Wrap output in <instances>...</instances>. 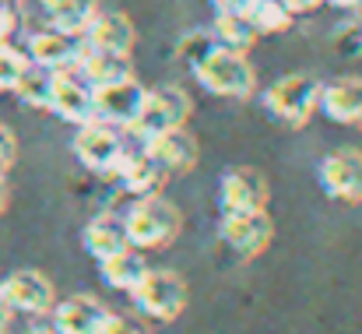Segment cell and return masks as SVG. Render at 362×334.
I'll return each instance as SVG.
<instances>
[{
    "label": "cell",
    "mask_w": 362,
    "mask_h": 334,
    "mask_svg": "<svg viewBox=\"0 0 362 334\" xmlns=\"http://www.w3.org/2000/svg\"><path fill=\"white\" fill-rule=\"evenodd\" d=\"M123 219H127V236H130V246L134 250H165L183 232L180 208L173 201H165L162 194L141 197Z\"/></svg>",
    "instance_id": "6da1fadb"
},
{
    "label": "cell",
    "mask_w": 362,
    "mask_h": 334,
    "mask_svg": "<svg viewBox=\"0 0 362 334\" xmlns=\"http://www.w3.org/2000/svg\"><path fill=\"white\" fill-rule=\"evenodd\" d=\"M197 81L204 85V92L222 96V99H250L257 88V74L246 60V53L215 46L197 67H194Z\"/></svg>",
    "instance_id": "7a4b0ae2"
},
{
    "label": "cell",
    "mask_w": 362,
    "mask_h": 334,
    "mask_svg": "<svg viewBox=\"0 0 362 334\" xmlns=\"http://www.w3.org/2000/svg\"><path fill=\"white\" fill-rule=\"evenodd\" d=\"M74 155L78 162L95 173V176H117L123 159L130 155V144L120 134V127L106 123V120H88L78 127L74 134Z\"/></svg>",
    "instance_id": "3957f363"
},
{
    "label": "cell",
    "mask_w": 362,
    "mask_h": 334,
    "mask_svg": "<svg viewBox=\"0 0 362 334\" xmlns=\"http://www.w3.org/2000/svg\"><path fill=\"white\" fill-rule=\"evenodd\" d=\"M134 306L141 317L155 321V324H173L183 310H187V282L176 271H155L148 267V275L137 282V289L130 292Z\"/></svg>",
    "instance_id": "277c9868"
},
{
    "label": "cell",
    "mask_w": 362,
    "mask_h": 334,
    "mask_svg": "<svg viewBox=\"0 0 362 334\" xmlns=\"http://www.w3.org/2000/svg\"><path fill=\"white\" fill-rule=\"evenodd\" d=\"M190 113H194V103H190V96H187L183 88L162 85V88L144 92L141 113H137V120H134L127 130H130L141 144H148L151 137H158V134H165V130H173V127H187Z\"/></svg>",
    "instance_id": "5b68a950"
},
{
    "label": "cell",
    "mask_w": 362,
    "mask_h": 334,
    "mask_svg": "<svg viewBox=\"0 0 362 334\" xmlns=\"http://www.w3.org/2000/svg\"><path fill=\"white\" fill-rule=\"evenodd\" d=\"M264 110L285 127H306L320 110V81L313 74H285L264 92Z\"/></svg>",
    "instance_id": "8992f818"
},
{
    "label": "cell",
    "mask_w": 362,
    "mask_h": 334,
    "mask_svg": "<svg viewBox=\"0 0 362 334\" xmlns=\"http://www.w3.org/2000/svg\"><path fill=\"white\" fill-rule=\"evenodd\" d=\"M320 187L331 201L338 205H362V151L359 148H334L324 155L320 169Z\"/></svg>",
    "instance_id": "52a82bcc"
},
{
    "label": "cell",
    "mask_w": 362,
    "mask_h": 334,
    "mask_svg": "<svg viewBox=\"0 0 362 334\" xmlns=\"http://www.w3.org/2000/svg\"><path fill=\"white\" fill-rule=\"evenodd\" d=\"M218 232H222V243L236 257L253 260V257H260L271 246L274 222H271L267 208H260V212H233V215H222V229Z\"/></svg>",
    "instance_id": "ba28073f"
},
{
    "label": "cell",
    "mask_w": 362,
    "mask_h": 334,
    "mask_svg": "<svg viewBox=\"0 0 362 334\" xmlns=\"http://www.w3.org/2000/svg\"><path fill=\"white\" fill-rule=\"evenodd\" d=\"M0 285H4V296H7L11 313L42 317V313H49L53 303H57V289H53V282H49L42 271H32V267L7 275V282H0Z\"/></svg>",
    "instance_id": "9c48e42d"
},
{
    "label": "cell",
    "mask_w": 362,
    "mask_h": 334,
    "mask_svg": "<svg viewBox=\"0 0 362 334\" xmlns=\"http://www.w3.org/2000/svg\"><path fill=\"white\" fill-rule=\"evenodd\" d=\"M267 180L260 169H250V166H240V169H229L218 183V205H222V215H233V212H260L267 208Z\"/></svg>",
    "instance_id": "30bf717a"
},
{
    "label": "cell",
    "mask_w": 362,
    "mask_h": 334,
    "mask_svg": "<svg viewBox=\"0 0 362 334\" xmlns=\"http://www.w3.org/2000/svg\"><path fill=\"white\" fill-rule=\"evenodd\" d=\"M85 35H71V32H60V28H46V32H35L28 39V60L39 64V67H49V71H74L85 57Z\"/></svg>",
    "instance_id": "8fae6325"
},
{
    "label": "cell",
    "mask_w": 362,
    "mask_h": 334,
    "mask_svg": "<svg viewBox=\"0 0 362 334\" xmlns=\"http://www.w3.org/2000/svg\"><path fill=\"white\" fill-rule=\"evenodd\" d=\"M49 110L60 120H67L71 127H81V123L95 120V88L78 71H57Z\"/></svg>",
    "instance_id": "7c38bea8"
},
{
    "label": "cell",
    "mask_w": 362,
    "mask_h": 334,
    "mask_svg": "<svg viewBox=\"0 0 362 334\" xmlns=\"http://www.w3.org/2000/svg\"><path fill=\"white\" fill-rule=\"evenodd\" d=\"M144 85L130 78L123 81H113V85H103L95 88V120H106L113 127H130L141 113V103H144Z\"/></svg>",
    "instance_id": "4fadbf2b"
},
{
    "label": "cell",
    "mask_w": 362,
    "mask_h": 334,
    "mask_svg": "<svg viewBox=\"0 0 362 334\" xmlns=\"http://www.w3.org/2000/svg\"><path fill=\"white\" fill-rule=\"evenodd\" d=\"M49 313H53L57 334H103V324L110 317V310L95 296H88V292L67 296V299L53 303Z\"/></svg>",
    "instance_id": "5bb4252c"
},
{
    "label": "cell",
    "mask_w": 362,
    "mask_h": 334,
    "mask_svg": "<svg viewBox=\"0 0 362 334\" xmlns=\"http://www.w3.org/2000/svg\"><path fill=\"white\" fill-rule=\"evenodd\" d=\"M117 176H120V187L130 194V197H155V194H162V187H165V180H169V169L144 148V151H130L127 159H123V166L117 169Z\"/></svg>",
    "instance_id": "9a60e30c"
},
{
    "label": "cell",
    "mask_w": 362,
    "mask_h": 334,
    "mask_svg": "<svg viewBox=\"0 0 362 334\" xmlns=\"http://www.w3.org/2000/svg\"><path fill=\"white\" fill-rule=\"evenodd\" d=\"M134 42H137L134 21L127 14H120V11H99L92 18V25L85 28V46L88 50H106V53L130 57L134 53Z\"/></svg>",
    "instance_id": "2e32d148"
},
{
    "label": "cell",
    "mask_w": 362,
    "mask_h": 334,
    "mask_svg": "<svg viewBox=\"0 0 362 334\" xmlns=\"http://www.w3.org/2000/svg\"><path fill=\"white\" fill-rule=\"evenodd\" d=\"M144 148L169 169V176L173 173H190L197 166V159H201V144H197V137L187 127H173V130L151 137Z\"/></svg>",
    "instance_id": "e0dca14e"
},
{
    "label": "cell",
    "mask_w": 362,
    "mask_h": 334,
    "mask_svg": "<svg viewBox=\"0 0 362 334\" xmlns=\"http://www.w3.org/2000/svg\"><path fill=\"white\" fill-rule=\"evenodd\" d=\"M320 113L334 123L362 127V78H338L320 85Z\"/></svg>",
    "instance_id": "ac0fdd59"
},
{
    "label": "cell",
    "mask_w": 362,
    "mask_h": 334,
    "mask_svg": "<svg viewBox=\"0 0 362 334\" xmlns=\"http://www.w3.org/2000/svg\"><path fill=\"white\" fill-rule=\"evenodd\" d=\"M130 246V236H127V219L117 212H103L95 215L92 222L85 225V250L95 257V260H106L113 253H120Z\"/></svg>",
    "instance_id": "d6986e66"
},
{
    "label": "cell",
    "mask_w": 362,
    "mask_h": 334,
    "mask_svg": "<svg viewBox=\"0 0 362 334\" xmlns=\"http://www.w3.org/2000/svg\"><path fill=\"white\" fill-rule=\"evenodd\" d=\"M92 88H103V85H113V81H123L134 74V64L130 57L123 53H106V50H85L81 64L74 67Z\"/></svg>",
    "instance_id": "ffe728a7"
},
{
    "label": "cell",
    "mask_w": 362,
    "mask_h": 334,
    "mask_svg": "<svg viewBox=\"0 0 362 334\" xmlns=\"http://www.w3.org/2000/svg\"><path fill=\"white\" fill-rule=\"evenodd\" d=\"M99 271H103V282H106L110 289H117V292H134L137 282L148 275V260L141 257V250L127 246L120 253L99 260Z\"/></svg>",
    "instance_id": "44dd1931"
},
{
    "label": "cell",
    "mask_w": 362,
    "mask_h": 334,
    "mask_svg": "<svg viewBox=\"0 0 362 334\" xmlns=\"http://www.w3.org/2000/svg\"><path fill=\"white\" fill-rule=\"evenodd\" d=\"M42 7H46L49 28H60L71 35H85V28L99 14V0H42Z\"/></svg>",
    "instance_id": "7402d4cb"
},
{
    "label": "cell",
    "mask_w": 362,
    "mask_h": 334,
    "mask_svg": "<svg viewBox=\"0 0 362 334\" xmlns=\"http://www.w3.org/2000/svg\"><path fill=\"white\" fill-rule=\"evenodd\" d=\"M243 18L253 25L257 35H278L296 21V14L285 7V0H250L243 7Z\"/></svg>",
    "instance_id": "603a6c76"
},
{
    "label": "cell",
    "mask_w": 362,
    "mask_h": 334,
    "mask_svg": "<svg viewBox=\"0 0 362 334\" xmlns=\"http://www.w3.org/2000/svg\"><path fill=\"white\" fill-rule=\"evenodd\" d=\"M53 81H57V71L39 67V64H28L25 74L18 78V85H14V96H18L25 106H32V110H49Z\"/></svg>",
    "instance_id": "cb8c5ba5"
},
{
    "label": "cell",
    "mask_w": 362,
    "mask_h": 334,
    "mask_svg": "<svg viewBox=\"0 0 362 334\" xmlns=\"http://www.w3.org/2000/svg\"><path fill=\"white\" fill-rule=\"evenodd\" d=\"M215 39H218V46H226V50H236V53H246L260 35L253 32V25L243 18V11H218V18H215V32H211Z\"/></svg>",
    "instance_id": "d4e9b609"
},
{
    "label": "cell",
    "mask_w": 362,
    "mask_h": 334,
    "mask_svg": "<svg viewBox=\"0 0 362 334\" xmlns=\"http://www.w3.org/2000/svg\"><path fill=\"white\" fill-rule=\"evenodd\" d=\"M331 46L338 50V57H345V60H356L362 57V18H345L334 32H331Z\"/></svg>",
    "instance_id": "484cf974"
},
{
    "label": "cell",
    "mask_w": 362,
    "mask_h": 334,
    "mask_svg": "<svg viewBox=\"0 0 362 334\" xmlns=\"http://www.w3.org/2000/svg\"><path fill=\"white\" fill-rule=\"evenodd\" d=\"M28 64H32V60H28L25 50H14V46L0 42V92H14V85H18V78L25 74Z\"/></svg>",
    "instance_id": "4316f807"
},
{
    "label": "cell",
    "mask_w": 362,
    "mask_h": 334,
    "mask_svg": "<svg viewBox=\"0 0 362 334\" xmlns=\"http://www.w3.org/2000/svg\"><path fill=\"white\" fill-rule=\"evenodd\" d=\"M215 46H218V39H215L211 32H190V35H183V42H180V60L194 71Z\"/></svg>",
    "instance_id": "83f0119b"
},
{
    "label": "cell",
    "mask_w": 362,
    "mask_h": 334,
    "mask_svg": "<svg viewBox=\"0 0 362 334\" xmlns=\"http://www.w3.org/2000/svg\"><path fill=\"white\" fill-rule=\"evenodd\" d=\"M103 334H151L144 321L137 317H127V313H110L106 324H103Z\"/></svg>",
    "instance_id": "f1b7e54d"
},
{
    "label": "cell",
    "mask_w": 362,
    "mask_h": 334,
    "mask_svg": "<svg viewBox=\"0 0 362 334\" xmlns=\"http://www.w3.org/2000/svg\"><path fill=\"white\" fill-rule=\"evenodd\" d=\"M14 159H18V141H14V134L0 123V176L14 166Z\"/></svg>",
    "instance_id": "f546056e"
},
{
    "label": "cell",
    "mask_w": 362,
    "mask_h": 334,
    "mask_svg": "<svg viewBox=\"0 0 362 334\" xmlns=\"http://www.w3.org/2000/svg\"><path fill=\"white\" fill-rule=\"evenodd\" d=\"M14 25H18L14 11H11L7 4H0V42H7V39L14 35Z\"/></svg>",
    "instance_id": "4dcf8cb0"
},
{
    "label": "cell",
    "mask_w": 362,
    "mask_h": 334,
    "mask_svg": "<svg viewBox=\"0 0 362 334\" xmlns=\"http://www.w3.org/2000/svg\"><path fill=\"white\" fill-rule=\"evenodd\" d=\"M320 4H327V0H285V7H288L292 14H310V11H317Z\"/></svg>",
    "instance_id": "1f68e13d"
},
{
    "label": "cell",
    "mask_w": 362,
    "mask_h": 334,
    "mask_svg": "<svg viewBox=\"0 0 362 334\" xmlns=\"http://www.w3.org/2000/svg\"><path fill=\"white\" fill-rule=\"evenodd\" d=\"M215 4V11H243L250 0H211Z\"/></svg>",
    "instance_id": "d6a6232c"
},
{
    "label": "cell",
    "mask_w": 362,
    "mask_h": 334,
    "mask_svg": "<svg viewBox=\"0 0 362 334\" xmlns=\"http://www.w3.org/2000/svg\"><path fill=\"white\" fill-rule=\"evenodd\" d=\"M7 321H11V306H7V296H4V285H0V331L7 328Z\"/></svg>",
    "instance_id": "836d02e7"
},
{
    "label": "cell",
    "mask_w": 362,
    "mask_h": 334,
    "mask_svg": "<svg viewBox=\"0 0 362 334\" xmlns=\"http://www.w3.org/2000/svg\"><path fill=\"white\" fill-rule=\"evenodd\" d=\"M334 7H341V11H349V14H359L362 11V0H331Z\"/></svg>",
    "instance_id": "e575fe53"
},
{
    "label": "cell",
    "mask_w": 362,
    "mask_h": 334,
    "mask_svg": "<svg viewBox=\"0 0 362 334\" xmlns=\"http://www.w3.org/2000/svg\"><path fill=\"white\" fill-rule=\"evenodd\" d=\"M7 208V183H4V176H0V212Z\"/></svg>",
    "instance_id": "d590c367"
},
{
    "label": "cell",
    "mask_w": 362,
    "mask_h": 334,
    "mask_svg": "<svg viewBox=\"0 0 362 334\" xmlns=\"http://www.w3.org/2000/svg\"><path fill=\"white\" fill-rule=\"evenodd\" d=\"M25 334H57V328H32V331H25Z\"/></svg>",
    "instance_id": "8d00e7d4"
},
{
    "label": "cell",
    "mask_w": 362,
    "mask_h": 334,
    "mask_svg": "<svg viewBox=\"0 0 362 334\" xmlns=\"http://www.w3.org/2000/svg\"><path fill=\"white\" fill-rule=\"evenodd\" d=\"M0 4H7V7H11V4H18V0H0Z\"/></svg>",
    "instance_id": "74e56055"
},
{
    "label": "cell",
    "mask_w": 362,
    "mask_h": 334,
    "mask_svg": "<svg viewBox=\"0 0 362 334\" xmlns=\"http://www.w3.org/2000/svg\"><path fill=\"white\" fill-rule=\"evenodd\" d=\"M0 334H4V331H0Z\"/></svg>",
    "instance_id": "f35d334b"
}]
</instances>
